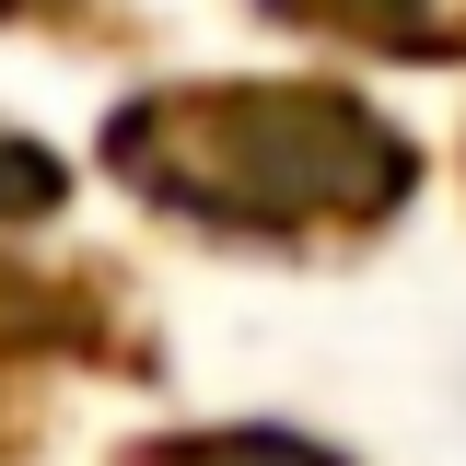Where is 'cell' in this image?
<instances>
[{"label": "cell", "instance_id": "cell-1", "mask_svg": "<svg viewBox=\"0 0 466 466\" xmlns=\"http://www.w3.org/2000/svg\"><path fill=\"white\" fill-rule=\"evenodd\" d=\"M128 187L175 198L187 222L291 233V222H373L408 198V140L350 94H291V82H222V94H164L128 106L106 140Z\"/></svg>", "mask_w": 466, "mask_h": 466}, {"label": "cell", "instance_id": "cell-2", "mask_svg": "<svg viewBox=\"0 0 466 466\" xmlns=\"http://www.w3.org/2000/svg\"><path fill=\"white\" fill-rule=\"evenodd\" d=\"M268 12L327 24V35H361V47H420V58L455 47V35H431V0H268Z\"/></svg>", "mask_w": 466, "mask_h": 466}, {"label": "cell", "instance_id": "cell-3", "mask_svg": "<svg viewBox=\"0 0 466 466\" xmlns=\"http://www.w3.org/2000/svg\"><path fill=\"white\" fill-rule=\"evenodd\" d=\"M164 466H339V455L280 443V431H210V443H187V455H164Z\"/></svg>", "mask_w": 466, "mask_h": 466}, {"label": "cell", "instance_id": "cell-4", "mask_svg": "<svg viewBox=\"0 0 466 466\" xmlns=\"http://www.w3.org/2000/svg\"><path fill=\"white\" fill-rule=\"evenodd\" d=\"M35 210H58V164L0 128V222H35Z\"/></svg>", "mask_w": 466, "mask_h": 466}, {"label": "cell", "instance_id": "cell-5", "mask_svg": "<svg viewBox=\"0 0 466 466\" xmlns=\"http://www.w3.org/2000/svg\"><path fill=\"white\" fill-rule=\"evenodd\" d=\"M0 12H35V0H0Z\"/></svg>", "mask_w": 466, "mask_h": 466}]
</instances>
